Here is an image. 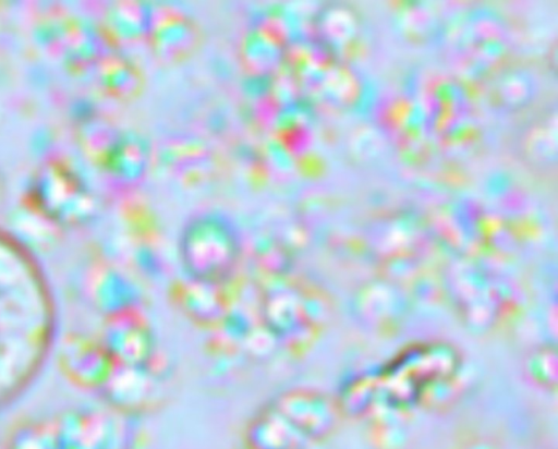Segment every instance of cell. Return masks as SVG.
I'll return each mask as SVG.
<instances>
[{
	"label": "cell",
	"mask_w": 558,
	"mask_h": 449,
	"mask_svg": "<svg viewBox=\"0 0 558 449\" xmlns=\"http://www.w3.org/2000/svg\"><path fill=\"white\" fill-rule=\"evenodd\" d=\"M246 435L254 449H294L304 440L269 402L251 417Z\"/></svg>",
	"instance_id": "cell-14"
},
{
	"label": "cell",
	"mask_w": 558,
	"mask_h": 449,
	"mask_svg": "<svg viewBox=\"0 0 558 449\" xmlns=\"http://www.w3.org/2000/svg\"><path fill=\"white\" fill-rule=\"evenodd\" d=\"M151 160V147L147 139L136 133H119L108 150L104 162L121 183L132 185L146 174Z\"/></svg>",
	"instance_id": "cell-12"
},
{
	"label": "cell",
	"mask_w": 558,
	"mask_h": 449,
	"mask_svg": "<svg viewBox=\"0 0 558 449\" xmlns=\"http://www.w3.org/2000/svg\"><path fill=\"white\" fill-rule=\"evenodd\" d=\"M225 287L184 277L174 287L173 299L179 310L195 324L213 327L220 325L229 312Z\"/></svg>",
	"instance_id": "cell-10"
},
{
	"label": "cell",
	"mask_w": 558,
	"mask_h": 449,
	"mask_svg": "<svg viewBox=\"0 0 558 449\" xmlns=\"http://www.w3.org/2000/svg\"><path fill=\"white\" fill-rule=\"evenodd\" d=\"M335 399L341 415L352 417L374 415L378 403L376 374L368 373L350 379Z\"/></svg>",
	"instance_id": "cell-18"
},
{
	"label": "cell",
	"mask_w": 558,
	"mask_h": 449,
	"mask_svg": "<svg viewBox=\"0 0 558 449\" xmlns=\"http://www.w3.org/2000/svg\"><path fill=\"white\" fill-rule=\"evenodd\" d=\"M10 449H62L59 427L33 426L20 430Z\"/></svg>",
	"instance_id": "cell-21"
},
{
	"label": "cell",
	"mask_w": 558,
	"mask_h": 449,
	"mask_svg": "<svg viewBox=\"0 0 558 449\" xmlns=\"http://www.w3.org/2000/svg\"><path fill=\"white\" fill-rule=\"evenodd\" d=\"M159 161L172 174L196 181L210 173L214 156L208 145L201 139L179 136L162 144Z\"/></svg>",
	"instance_id": "cell-11"
},
{
	"label": "cell",
	"mask_w": 558,
	"mask_h": 449,
	"mask_svg": "<svg viewBox=\"0 0 558 449\" xmlns=\"http://www.w3.org/2000/svg\"><path fill=\"white\" fill-rule=\"evenodd\" d=\"M269 403L304 440L328 437L341 416L335 398L311 388L286 389Z\"/></svg>",
	"instance_id": "cell-6"
},
{
	"label": "cell",
	"mask_w": 558,
	"mask_h": 449,
	"mask_svg": "<svg viewBox=\"0 0 558 449\" xmlns=\"http://www.w3.org/2000/svg\"><path fill=\"white\" fill-rule=\"evenodd\" d=\"M523 375L534 387L554 391L558 379V355L553 345H539L523 360Z\"/></svg>",
	"instance_id": "cell-20"
},
{
	"label": "cell",
	"mask_w": 558,
	"mask_h": 449,
	"mask_svg": "<svg viewBox=\"0 0 558 449\" xmlns=\"http://www.w3.org/2000/svg\"><path fill=\"white\" fill-rule=\"evenodd\" d=\"M65 360L71 373L87 385L105 386L114 367L101 342H74Z\"/></svg>",
	"instance_id": "cell-15"
},
{
	"label": "cell",
	"mask_w": 558,
	"mask_h": 449,
	"mask_svg": "<svg viewBox=\"0 0 558 449\" xmlns=\"http://www.w3.org/2000/svg\"><path fill=\"white\" fill-rule=\"evenodd\" d=\"M97 280L96 298L108 316L137 308V292L125 278L116 271L106 270Z\"/></svg>",
	"instance_id": "cell-19"
},
{
	"label": "cell",
	"mask_w": 558,
	"mask_h": 449,
	"mask_svg": "<svg viewBox=\"0 0 558 449\" xmlns=\"http://www.w3.org/2000/svg\"><path fill=\"white\" fill-rule=\"evenodd\" d=\"M151 4L143 1H121L108 12V27L112 35L125 43L146 39Z\"/></svg>",
	"instance_id": "cell-16"
},
{
	"label": "cell",
	"mask_w": 558,
	"mask_h": 449,
	"mask_svg": "<svg viewBox=\"0 0 558 449\" xmlns=\"http://www.w3.org/2000/svg\"><path fill=\"white\" fill-rule=\"evenodd\" d=\"M121 406L129 411L145 410L155 392V376L151 367H130L114 365L105 384Z\"/></svg>",
	"instance_id": "cell-13"
},
{
	"label": "cell",
	"mask_w": 558,
	"mask_h": 449,
	"mask_svg": "<svg viewBox=\"0 0 558 449\" xmlns=\"http://www.w3.org/2000/svg\"><path fill=\"white\" fill-rule=\"evenodd\" d=\"M405 299L390 279H380L362 288L354 302L359 318L381 330L393 329L405 313Z\"/></svg>",
	"instance_id": "cell-9"
},
{
	"label": "cell",
	"mask_w": 558,
	"mask_h": 449,
	"mask_svg": "<svg viewBox=\"0 0 558 449\" xmlns=\"http://www.w3.org/2000/svg\"><path fill=\"white\" fill-rule=\"evenodd\" d=\"M260 303L265 330L274 338L306 344L322 330L330 316V303L323 292L275 278Z\"/></svg>",
	"instance_id": "cell-3"
},
{
	"label": "cell",
	"mask_w": 558,
	"mask_h": 449,
	"mask_svg": "<svg viewBox=\"0 0 558 449\" xmlns=\"http://www.w3.org/2000/svg\"><path fill=\"white\" fill-rule=\"evenodd\" d=\"M461 365L459 351L447 342L409 345L375 373L378 404L374 415H402L418 403L434 400L456 383Z\"/></svg>",
	"instance_id": "cell-1"
},
{
	"label": "cell",
	"mask_w": 558,
	"mask_h": 449,
	"mask_svg": "<svg viewBox=\"0 0 558 449\" xmlns=\"http://www.w3.org/2000/svg\"><path fill=\"white\" fill-rule=\"evenodd\" d=\"M178 255L184 277L227 286L241 263V238L227 217L217 213H201L183 226Z\"/></svg>",
	"instance_id": "cell-2"
},
{
	"label": "cell",
	"mask_w": 558,
	"mask_h": 449,
	"mask_svg": "<svg viewBox=\"0 0 558 449\" xmlns=\"http://www.w3.org/2000/svg\"><path fill=\"white\" fill-rule=\"evenodd\" d=\"M461 449H500L498 445L487 437H474L465 441Z\"/></svg>",
	"instance_id": "cell-22"
},
{
	"label": "cell",
	"mask_w": 558,
	"mask_h": 449,
	"mask_svg": "<svg viewBox=\"0 0 558 449\" xmlns=\"http://www.w3.org/2000/svg\"><path fill=\"white\" fill-rule=\"evenodd\" d=\"M292 43L288 15L281 10L266 11L244 31L239 45L240 62L254 78L271 77L283 68Z\"/></svg>",
	"instance_id": "cell-5"
},
{
	"label": "cell",
	"mask_w": 558,
	"mask_h": 449,
	"mask_svg": "<svg viewBox=\"0 0 558 449\" xmlns=\"http://www.w3.org/2000/svg\"><path fill=\"white\" fill-rule=\"evenodd\" d=\"M100 78L107 92L121 99H133L143 92L141 69L122 56H111L104 62Z\"/></svg>",
	"instance_id": "cell-17"
},
{
	"label": "cell",
	"mask_w": 558,
	"mask_h": 449,
	"mask_svg": "<svg viewBox=\"0 0 558 449\" xmlns=\"http://www.w3.org/2000/svg\"><path fill=\"white\" fill-rule=\"evenodd\" d=\"M446 289L461 320L475 332H486L495 327L509 305L506 287L473 264L452 266Z\"/></svg>",
	"instance_id": "cell-4"
},
{
	"label": "cell",
	"mask_w": 558,
	"mask_h": 449,
	"mask_svg": "<svg viewBox=\"0 0 558 449\" xmlns=\"http://www.w3.org/2000/svg\"><path fill=\"white\" fill-rule=\"evenodd\" d=\"M146 40L156 57L179 62L191 57L201 43L194 19L174 4H151Z\"/></svg>",
	"instance_id": "cell-7"
},
{
	"label": "cell",
	"mask_w": 558,
	"mask_h": 449,
	"mask_svg": "<svg viewBox=\"0 0 558 449\" xmlns=\"http://www.w3.org/2000/svg\"><path fill=\"white\" fill-rule=\"evenodd\" d=\"M101 343L118 366L151 367L156 355L151 327L137 308L109 316Z\"/></svg>",
	"instance_id": "cell-8"
}]
</instances>
